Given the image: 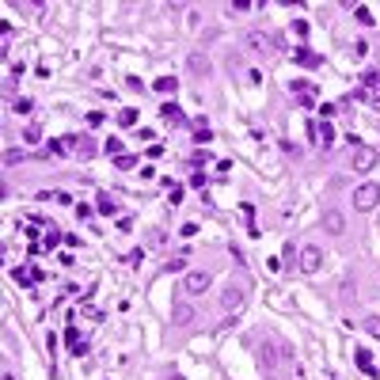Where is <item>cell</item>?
Segmentation results:
<instances>
[{"label": "cell", "mask_w": 380, "mask_h": 380, "mask_svg": "<svg viewBox=\"0 0 380 380\" xmlns=\"http://www.w3.org/2000/svg\"><path fill=\"white\" fill-rule=\"evenodd\" d=\"M258 358H262L266 376H270V380H278V376H281V365H289V361H293V354H289V350H281L278 342H262Z\"/></svg>", "instance_id": "1"}, {"label": "cell", "mask_w": 380, "mask_h": 380, "mask_svg": "<svg viewBox=\"0 0 380 380\" xmlns=\"http://www.w3.org/2000/svg\"><path fill=\"white\" fill-rule=\"evenodd\" d=\"M244 301H247V289L240 285V281H228V285L221 289V308L228 312V316H236V312L244 308Z\"/></svg>", "instance_id": "2"}, {"label": "cell", "mask_w": 380, "mask_h": 380, "mask_svg": "<svg viewBox=\"0 0 380 380\" xmlns=\"http://www.w3.org/2000/svg\"><path fill=\"white\" fill-rule=\"evenodd\" d=\"M376 201H380V187H376V183H365V187L354 190V209H358V213L376 209Z\"/></svg>", "instance_id": "3"}, {"label": "cell", "mask_w": 380, "mask_h": 380, "mask_svg": "<svg viewBox=\"0 0 380 380\" xmlns=\"http://www.w3.org/2000/svg\"><path fill=\"white\" fill-rule=\"evenodd\" d=\"M65 149H69V152H76L80 160H92L95 152H99V144H95L92 137H84V133H72V137H65Z\"/></svg>", "instance_id": "4"}, {"label": "cell", "mask_w": 380, "mask_h": 380, "mask_svg": "<svg viewBox=\"0 0 380 380\" xmlns=\"http://www.w3.org/2000/svg\"><path fill=\"white\" fill-rule=\"evenodd\" d=\"M209 281H213V278H209L206 270H194V274H187V278H183V297H201V293L209 289Z\"/></svg>", "instance_id": "5"}, {"label": "cell", "mask_w": 380, "mask_h": 380, "mask_svg": "<svg viewBox=\"0 0 380 380\" xmlns=\"http://www.w3.org/2000/svg\"><path fill=\"white\" fill-rule=\"evenodd\" d=\"M297 266H301V270L304 274H316L319 270V266H323V251H319V247H301V255H297Z\"/></svg>", "instance_id": "6"}, {"label": "cell", "mask_w": 380, "mask_h": 380, "mask_svg": "<svg viewBox=\"0 0 380 380\" xmlns=\"http://www.w3.org/2000/svg\"><path fill=\"white\" fill-rule=\"evenodd\" d=\"M194 316H198V312H194V304L179 297V301H175V308H171V323H175V327H187Z\"/></svg>", "instance_id": "7"}, {"label": "cell", "mask_w": 380, "mask_h": 380, "mask_svg": "<svg viewBox=\"0 0 380 380\" xmlns=\"http://www.w3.org/2000/svg\"><path fill=\"white\" fill-rule=\"evenodd\" d=\"M244 42L251 46V50H258V53H270V50H274V38L266 35V31H247Z\"/></svg>", "instance_id": "8"}, {"label": "cell", "mask_w": 380, "mask_h": 380, "mask_svg": "<svg viewBox=\"0 0 380 380\" xmlns=\"http://www.w3.org/2000/svg\"><path fill=\"white\" fill-rule=\"evenodd\" d=\"M373 164H376V152L358 144V149H354V171H373Z\"/></svg>", "instance_id": "9"}, {"label": "cell", "mask_w": 380, "mask_h": 380, "mask_svg": "<svg viewBox=\"0 0 380 380\" xmlns=\"http://www.w3.org/2000/svg\"><path fill=\"white\" fill-rule=\"evenodd\" d=\"M187 69H190L198 80H206L209 72H213V65H209V57H206V53H190V57H187Z\"/></svg>", "instance_id": "10"}, {"label": "cell", "mask_w": 380, "mask_h": 380, "mask_svg": "<svg viewBox=\"0 0 380 380\" xmlns=\"http://www.w3.org/2000/svg\"><path fill=\"white\" fill-rule=\"evenodd\" d=\"M323 228H327L331 236H338V232L346 228V217L338 213V209H327V213H323Z\"/></svg>", "instance_id": "11"}, {"label": "cell", "mask_w": 380, "mask_h": 380, "mask_svg": "<svg viewBox=\"0 0 380 380\" xmlns=\"http://www.w3.org/2000/svg\"><path fill=\"white\" fill-rule=\"evenodd\" d=\"M312 141H316L319 149H331V144H335V129H331L327 122H319L316 129H312Z\"/></svg>", "instance_id": "12"}, {"label": "cell", "mask_w": 380, "mask_h": 380, "mask_svg": "<svg viewBox=\"0 0 380 380\" xmlns=\"http://www.w3.org/2000/svg\"><path fill=\"white\" fill-rule=\"evenodd\" d=\"M160 118H164V122H171V126H183V110L175 107V103H164V107H160Z\"/></svg>", "instance_id": "13"}, {"label": "cell", "mask_w": 380, "mask_h": 380, "mask_svg": "<svg viewBox=\"0 0 380 380\" xmlns=\"http://www.w3.org/2000/svg\"><path fill=\"white\" fill-rule=\"evenodd\" d=\"M358 95L369 103V107H380V84H369V87H361Z\"/></svg>", "instance_id": "14"}, {"label": "cell", "mask_w": 380, "mask_h": 380, "mask_svg": "<svg viewBox=\"0 0 380 380\" xmlns=\"http://www.w3.org/2000/svg\"><path fill=\"white\" fill-rule=\"evenodd\" d=\"M354 358H358V365H361V373H369V376H376V369H373V354H369V350H358V354H354Z\"/></svg>", "instance_id": "15"}, {"label": "cell", "mask_w": 380, "mask_h": 380, "mask_svg": "<svg viewBox=\"0 0 380 380\" xmlns=\"http://www.w3.org/2000/svg\"><path fill=\"white\" fill-rule=\"evenodd\" d=\"M152 87H156V92H164V95H171V92H179V80H175V76H160Z\"/></svg>", "instance_id": "16"}, {"label": "cell", "mask_w": 380, "mask_h": 380, "mask_svg": "<svg viewBox=\"0 0 380 380\" xmlns=\"http://www.w3.org/2000/svg\"><path fill=\"white\" fill-rule=\"evenodd\" d=\"M297 61H301V65H308V69H319V57H316L312 50H297Z\"/></svg>", "instance_id": "17"}, {"label": "cell", "mask_w": 380, "mask_h": 380, "mask_svg": "<svg viewBox=\"0 0 380 380\" xmlns=\"http://www.w3.org/2000/svg\"><path fill=\"white\" fill-rule=\"evenodd\" d=\"M354 19H358L361 27H373V12H369L365 4H361V8H354Z\"/></svg>", "instance_id": "18"}, {"label": "cell", "mask_w": 380, "mask_h": 380, "mask_svg": "<svg viewBox=\"0 0 380 380\" xmlns=\"http://www.w3.org/2000/svg\"><path fill=\"white\" fill-rule=\"evenodd\" d=\"M95 209H99V213H107V217H110V213H118V206H114V201L107 198V194H99V201H95Z\"/></svg>", "instance_id": "19"}, {"label": "cell", "mask_w": 380, "mask_h": 380, "mask_svg": "<svg viewBox=\"0 0 380 380\" xmlns=\"http://www.w3.org/2000/svg\"><path fill=\"white\" fill-rule=\"evenodd\" d=\"M114 167H118V171H129V167H137V160L122 152V156H114Z\"/></svg>", "instance_id": "20"}, {"label": "cell", "mask_w": 380, "mask_h": 380, "mask_svg": "<svg viewBox=\"0 0 380 380\" xmlns=\"http://www.w3.org/2000/svg\"><path fill=\"white\" fill-rule=\"evenodd\" d=\"M118 122H122V126H133V122H137V110H133V107L118 110Z\"/></svg>", "instance_id": "21"}, {"label": "cell", "mask_w": 380, "mask_h": 380, "mask_svg": "<svg viewBox=\"0 0 380 380\" xmlns=\"http://www.w3.org/2000/svg\"><path fill=\"white\" fill-rule=\"evenodd\" d=\"M107 156H122V141H118V137L107 141Z\"/></svg>", "instance_id": "22"}, {"label": "cell", "mask_w": 380, "mask_h": 380, "mask_svg": "<svg viewBox=\"0 0 380 380\" xmlns=\"http://www.w3.org/2000/svg\"><path fill=\"white\" fill-rule=\"evenodd\" d=\"M19 160H23V152H19V149H8V152H4V164H8V167L19 164Z\"/></svg>", "instance_id": "23"}, {"label": "cell", "mask_w": 380, "mask_h": 380, "mask_svg": "<svg viewBox=\"0 0 380 380\" xmlns=\"http://www.w3.org/2000/svg\"><path fill=\"white\" fill-rule=\"evenodd\" d=\"M194 141H198V144H209V141H213V133H209L206 126H198V133H194Z\"/></svg>", "instance_id": "24"}, {"label": "cell", "mask_w": 380, "mask_h": 380, "mask_svg": "<svg viewBox=\"0 0 380 380\" xmlns=\"http://www.w3.org/2000/svg\"><path fill=\"white\" fill-rule=\"evenodd\" d=\"M187 266V255H175V258H167V270H183Z\"/></svg>", "instance_id": "25"}, {"label": "cell", "mask_w": 380, "mask_h": 380, "mask_svg": "<svg viewBox=\"0 0 380 380\" xmlns=\"http://www.w3.org/2000/svg\"><path fill=\"white\" fill-rule=\"evenodd\" d=\"M354 53H358V57H365V53H369V42H365V38H358V42H354Z\"/></svg>", "instance_id": "26"}, {"label": "cell", "mask_w": 380, "mask_h": 380, "mask_svg": "<svg viewBox=\"0 0 380 380\" xmlns=\"http://www.w3.org/2000/svg\"><path fill=\"white\" fill-rule=\"evenodd\" d=\"M103 118H107L103 110H92V114H87V126H103Z\"/></svg>", "instance_id": "27"}, {"label": "cell", "mask_w": 380, "mask_h": 380, "mask_svg": "<svg viewBox=\"0 0 380 380\" xmlns=\"http://www.w3.org/2000/svg\"><path fill=\"white\" fill-rule=\"evenodd\" d=\"M31 107H35L31 99H19V103H15V110H19V114H31Z\"/></svg>", "instance_id": "28"}, {"label": "cell", "mask_w": 380, "mask_h": 380, "mask_svg": "<svg viewBox=\"0 0 380 380\" xmlns=\"http://www.w3.org/2000/svg\"><path fill=\"white\" fill-rule=\"evenodd\" d=\"M179 201H183V187H175V183H171V206H179Z\"/></svg>", "instance_id": "29"}, {"label": "cell", "mask_w": 380, "mask_h": 380, "mask_svg": "<svg viewBox=\"0 0 380 380\" xmlns=\"http://www.w3.org/2000/svg\"><path fill=\"white\" fill-rule=\"evenodd\" d=\"M369 331H373V335L380 338V319H369Z\"/></svg>", "instance_id": "30"}, {"label": "cell", "mask_w": 380, "mask_h": 380, "mask_svg": "<svg viewBox=\"0 0 380 380\" xmlns=\"http://www.w3.org/2000/svg\"><path fill=\"white\" fill-rule=\"evenodd\" d=\"M0 380H15V376H12V373H4V376H0Z\"/></svg>", "instance_id": "31"}, {"label": "cell", "mask_w": 380, "mask_h": 380, "mask_svg": "<svg viewBox=\"0 0 380 380\" xmlns=\"http://www.w3.org/2000/svg\"><path fill=\"white\" fill-rule=\"evenodd\" d=\"M167 380H183V376H167Z\"/></svg>", "instance_id": "32"}]
</instances>
